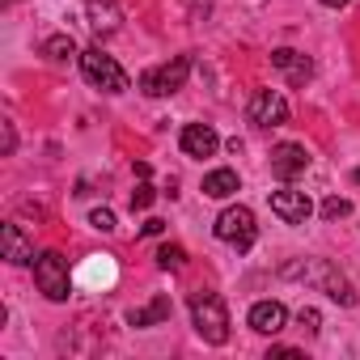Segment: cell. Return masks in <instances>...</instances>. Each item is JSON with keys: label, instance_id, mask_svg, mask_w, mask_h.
Returning a JSON list of instances; mask_svg holds the SVG:
<instances>
[{"label": "cell", "instance_id": "obj_25", "mask_svg": "<svg viewBox=\"0 0 360 360\" xmlns=\"http://www.w3.org/2000/svg\"><path fill=\"white\" fill-rule=\"evenodd\" d=\"M318 5H326V9H343L347 0H318Z\"/></svg>", "mask_w": 360, "mask_h": 360}, {"label": "cell", "instance_id": "obj_22", "mask_svg": "<svg viewBox=\"0 0 360 360\" xmlns=\"http://www.w3.org/2000/svg\"><path fill=\"white\" fill-rule=\"evenodd\" d=\"M297 322L305 326V335H318V330H322V314H318V309H301Z\"/></svg>", "mask_w": 360, "mask_h": 360}, {"label": "cell", "instance_id": "obj_4", "mask_svg": "<svg viewBox=\"0 0 360 360\" xmlns=\"http://www.w3.org/2000/svg\"><path fill=\"white\" fill-rule=\"evenodd\" d=\"M187 77H191V56H174L169 64H157V68L140 72V89L148 98H169L187 85Z\"/></svg>", "mask_w": 360, "mask_h": 360}, {"label": "cell", "instance_id": "obj_3", "mask_svg": "<svg viewBox=\"0 0 360 360\" xmlns=\"http://www.w3.org/2000/svg\"><path fill=\"white\" fill-rule=\"evenodd\" d=\"M81 72H85V81H89L94 89H102V94H123V89L131 85L127 72L115 64V56H106L102 47L81 51Z\"/></svg>", "mask_w": 360, "mask_h": 360}, {"label": "cell", "instance_id": "obj_10", "mask_svg": "<svg viewBox=\"0 0 360 360\" xmlns=\"http://www.w3.org/2000/svg\"><path fill=\"white\" fill-rule=\"evenodd\" d=\"M178 144H183V153H187V157L204 161V157H212V153L221 148V136H217V127H212V123H187V127H183V136H178Z\"/></svg>", "mask_w": 360, "mask_h": 360}, {"label": "cell", "instance_id": "obj_14", "mask_svg": "<svg viewBox=\"0 0 360 360\" xmlns=\"http://www.w3.org/2000/svg\"><path fill=\"white\" fill-rule=\"evenodd\" d=\"M0 246H5V259H9L13 267H22V263L34 259V246L26 242V233H22L18 225H0Z\"/></svg>", "mask_w": 360, "mask_h": 360}, {"label": "cell", "instance_id": "obj_5", "mask_svg": "<svg viewBox=\"0 0 360 360\" xmlns=\"http://www.w3.org/2000/svg\"><path fill=\"white\" fill-rule=\"evenodd\" d=\"M34 284L47 301H68V259L60 250H43L34 259Z\"/></svg>", "mask_w": 360, "mask_h": 360}, {"label": "cell", "instance_id": "obj_9", "mask_svg": "<svg viewBox=\"0 0 360 360\" xmlns=\"http://www.w3.org/2000/svg\"><path fill=\"white\" fill-rule=\"evenodd\" d=\"M271 212L284 221V225H305L309 217H314V204H309V195L305 191H271Z\"/></svg>", "mask_w": 360, "mask_h": 360}, {"label": "cell", "instance_id": "obj_13", "mask_svg": "<svg viewBox=\"0 0 360 360\" xmlns=\"http://www.w3.org/2000/svg\"><path fill=\"white\" fill-rule=\"evenodd\" d=\"M271 64L288 77V85H305L309 77H314V64H309V56H301V51H292V47H280V51H271Z\"/></svg>", "mask_w": 360, "mask_h": 360}, {"label": "cell", "instance_id": "obj_20", "mask_svg": "<svg viewBox=\"0 0 360 360\" xmlns=\"http://www.w3.org/2000/svg\"><path fill=\"white\" fill-rule=\"evenodd\" d=\"M153 200H157V191H153L148 183H140V187L131 191V212H144V208H148Z\"/></svg>", "mask_w": 360, "mask_h": 360}, {"label": "cell", "instance_id": "obj_16", "mask_svg": "<svg viewBox=\"0 0 360 360\" xmlns=\"http://www.w3.org/2000/svg\"><path fill=\"white\" fill-rule=\"evenodd\" d=\"M169 314H174L169 297H153L144 309H131V314H127V322H131V326H157V322H165Z\"/></svg>", "mask_w": 360, "mask_h": 360}, {"label": "cell", "instance_id": "obj_2", "mask_svg": "<svg viewBox=\"0 0 360 360\" xmlns=\"http://www.w3.org/2000/svg\"><path fill=\"white\" fill-rule=\"evenodd\" d=\"M191 322L204 343H225L229 339V309L221 292H191Z\"/></svg>", "mask_w": 360, "mask_h": 360}, {"label": "cell", "instance_id": "obj_17", "mask_svg": "<svg viewBox=\"0 0 360 360\" xmlns=\"http://www.w3.org/2000/svg\"><path fill=\"white\" fill-rule=\"evenodd\" d=\"M43 56H47L51 64H68V60H72V56H81V51H77L72 34H51V39L43 43Z\"/></svg>", "mask_w": 360, "mask_h": 360}, {"label": "cell", "instance_id": "obj_1", "mask_svg": "<svg viewBox=\"0 0 360 360\" xmlns=\"http://www.w3.org/2000/svg\"><path fill=\"white\" fill-rule=\"evenodd\" d=\"M284 276H288V280H301V284H309V288H322L335 305H356L352 280H347L335 263H326V259H297V263L284 267Z\"/></svg>", "mask_w": 360, "mask_h": 360}, {"label": "cell", "instance_id": "obj_26", "mask_svg": "<svg viewBox=\"0 0 360 360\" xmlns=\"http://www.w3.org/2000/svg\"><path fill=\"white\" fill-rule=\"evenodd\" d=\"M352 183H360V169H356V174H352Z\"/></svg>", "mask_w": 360, "mask_h": 360}, {"label": "cell", "instance_id": "obj_7", "mask_svg": "<svg viewBox=\"0 0 360 360\" xmlns=\"http://www.w3.org/2000/svg\"><path fill=\"white\" fill-rule=\"evenodd\" d=\"M250 123L255 127H284L288 123V98L280 89H259L250 98Z\"/></svg>", "mask_w": 360, "mask_h": 360}, {"label": "cell", "instance_id": "obj_18", "mask_svg": "<svg viewBox=\"0 0 360 360\" xmlns=\"http://www.w3.org/2000/svg\"><path fill=\"white\" fill-rule=\"evenodd\" d=\"M157 267H161V271H183V267H187V250L174 246V242H165V246L157 250Z\"/></svg>", "mask_w": 360, "mask_h": 360}, {"label": "cell", "instance_id": "obj_8", "mask_svg": "<svg viewBox=\"0 0 360 360\" xmlns=\"http://www.w3.org/2000/svg\"><path fill=\"white\" fill-rule=\"evenodd\" d=\"M309 169V148L305 144H276L271 148V174L280 178V183H292V178H301Z\"/></svg>", "mask_w": 360, "mask_h": 360}, {"label": "cell", "instance_id": "obj_24", "mask_svg": "<svg viewBox=\"0 0 360 360\" xmlns=\"http://www.w3.org/2000/svg\"><path fill=\"white\" fill-rule=\"evenodd\" d=\"M18 148V131H13V123H5V153H13Z\"/></svg>", "mask_w": 360, "mask_h": 360}, {"label": "cell", "instance_id": "obj_19", "mask_svg": "<svg viewBox=\"0 0 360 360\" xmlns=\"http://www.w3.org/2000/svg\"><path fill=\"white\" fill-rule=\"evenodd\" d=\"M322 217H326V221H343V217H352V200H343V195H330V200L322 204Z\"/></svg>", "mask_w": 360, "mask_h": 360}, {"label": "cell", "instance_id": "obj_15", "mask_svg": "<svg viewBox=\"0 0 360 360\" xmlns=\"http://www.w3.org/2000/svg\"><path fill=\"white\" fill-rule=\"evenodd\" d=\"M238 191H242L238 169H212V174H204V195H208V200H229V195H238Z\"/></svg>", "mask_w": 360, "mask_h": 360}, {"label": "cell", "instance_id": "obj_11", "mask_svg": "<svg viewBox=\"0 0 360 360\" xmlns=\"http://www.w3.org/2000/svg\"><path fill=\"white\" fill-rule=\"evenodd\" d=\"M246 322H250V330H259V335H280L284 322H288V309H284L280 301H255Z\"/></svg>", "mask_w": 360, "mask_h": 360}, {"label": "cell", "instance_id": "obj_23", "mask_svg": "<svg viewBox=\"0 0 360 360\" xmlns=\"http://www.w3.org/2000/svg\"><path fill=\"white\" fill-rule=\"evenodd\" d=\"M161 229H165V221H157V217H153V221H144V225H140V233H144V238H157V233H161Z\"/></svg>", "mask_w": 360, "mask_h": 360}, {"label": "cell", "instance_id": "obj_6", "mask_svg": "<svg viewBox=\"0 0 360 360\" xmlns=\"http://www.w3.org/2000/svg\"><path fill=\"white\" fill-rule=\"evenodd\" d=\"M212 229H217L221 242H229V246H238V250H250V246H255V233H259V229H255V212L242 208V204H238V208H225Z\"/></svg>", "mask_w": 360, "mask_h": 360}, {"label": "cell", "instance_id": "obj_12", "mask_svg": "<svg viewBox=\"0 0 360 360\" xmlns=\"http://www.w3.org/2000/svg\"><path fill=\"white\" fill-rule=\"evenodd\" d=\"M85 18H89V30H94L98 39L115 34V30H119V22H123V13H119L115 0H89V5H85Z\"/></svg>", "mask_w": 360, "mask_h": 360}, {"label": "cell", "instance_id": "obj_21", "mask_svg": "<svg viewBox=\"0 0 360 360\" xmlns=\"http://www.w3.org/2000/svg\"><path fill=\"white\" fill-rule=\"evenodd\" d=\"M89 225L102 229V233H115V229H119V225H115V212H106V208H94V212H89Z\"/></svg>", "mask_w": 360, "mask_h": 360}]
</instances>
